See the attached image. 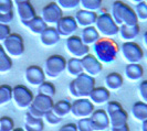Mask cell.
I'll use <instances>...</instances> for the list:
<instances>
[{
	"label": "cell",
	"instance_id": "12",
	"mask_svg": "<svg viewBox=\"0 0 147 131\" xmlns=\"http://www.w3.org/2000/svg\"><path fill=\"white\" fill-rule=\"evenodd\" d=\"M94 105L88 98H79L75 99L71 105V115L78 119L90 118L94 112Z\"/></svg>",
	"mask_w": 147,
	"mask_h": 131
},
{
	"label": "cell",
	"instance_id": "6",
	"mask_svg": "<svg viewBox=\"0 0 147 131\" xmlns=\"http://www.w3.org/2000/svg\"><path fill=\"white\" fill-rule=\"evenodd\" d=\"M53 105H54V102L52 97L38 94L34 96V99L31 106L28 108V112L36 118L43 119L44 115L53 109Z\"/></svg>",
	"mask_w": 147,
	"mask_h": 131
},
{
	"label": "cell",
	"instance_id": "39",
	"mask_svg": "<svg viewBox=\"0 0 147 131\" xmlns=\"http://www.w3.org/2000/svg\"><path fill=\"white\" fill-rule=\"evenodd\" d=\"M76 127H78V131H93L90 118L79 119L76 122Z\"/></svg>",
	"mask_w": 147,
	"mask_h": 131
},
{
	"label": "cell",
	"instance_id": "37",
	"mask_svg": "<svg viewBox=\"0 0 147 131\" xmlns=\"http://www.w3.org/2000/svg\"><path fill=\"white\" fill-rule=\"evenodd\" d=\"M57 3L62 10H73L80 6V0H57Z\"/></svg>",
	"mask_w": 147,
	"mask_h": 131
},
{
	"label": "cell",
	"instance_id": "19",
	"mask_svg": "<svg viewBox=\"0 0 147 131\" xmlns=\"http://www.w3.org/2000/svg\"><path fill=\"white\" fill-rule=\"evenodd\" d=\"M74 19L78 23V25L81 27L82 29H84L88 27H93L95 24V21L97 19V13L80 9L76 11V13L74 15Z\"/></svg>",
	"mask_w": 147,
	"mask_h": 131
},
{
	"label": "cell",
	"instance_id": "3",
	"mask_svg": "<svg viewBox=\"0 0 147 131\" xmlns=\"http://www.w3.org/2000/svg\"><path fill=\"white\" fill-rule=\"evenodd\" d=\"M93 52L95 56L102 64H111L113 63L118 54V46L111 39H100L93 45Z\"/></svg>",
	"mask_w": 147,
	"mask_h": 131
},
{
	"label": "cell",
	"instance_id": "16",
	"mask_svg": "<svg viewBox=\"0 0 147 131\" xmlns=\"http://www.w3.org/2000/svg\"><path fill=\"white\" fill-rule=\"evenodd\" d=\"M93 131H105L111 127L110 119L105 109H96L90 117Z\"/></svg>",
	"mask_w": 147,
	"mask_h": 131
},
{
	"label": "cell",
	"instance_id": "47",
	"mask_svg": "<svg viewBox=\"0 0 147 131\" xmlns=\"http://www.w3.org/2000/svg\"><path fill=\"white\" fill-rule=\"evenodd\" d=\"M142 131H147V120L146 121H143L142 122V128H140Z\"/></svg>",
	"mask_w": 147,
	"mask_h": 131
},
{
	"label": "cell",
	"instance_id": "30",
	"mask_svg": "<svg viewBox=\"0 0 147 131\" xmlns=\"http://www.w3.org/2000/svg\"><path fill=\"white\" fill-rule=\"evenodd\" d=\"M71 105H72V102H70L69 100H66V99H61L59 102H54L52 111H53L57 116H59L60 118L63 119V117H65V116H67L69 114H71Z\"/></svg>",
	"mask_w": 147,
	"mask_h": 131
},
{
	"label": "cell",
	"instance_id": "29",
	"mask_svg": "<svg viewBox=\"0 0 147 131\" xmlns=\"http://www.w3.org/2000/svg\"><path fill=\"white\" fill-rule=\"evenodd\" d=\"M65 71L70 76H73L74 78L78 77L79 75L83 74V66H82L81 58L71 57L66 61V68Z\"/></svg>",
	"mask_w": 147,
	"mask_h": 131
},
{
	"label": "cell",
	"instance_id": "38",
	"mask_svg": "<svg viewBox=\"0 0 147 131\" xmlns=\"http://www.w3.org/2000/svg\"><path fill=\"white\" fill-rule=\"evenodd\" d=\"M43 120L47 122V124H51V126H57V124H59L61 121H62V118H60L59 116H57L53 111H49V112H47L43 117Z\"/></svg>",
	"mask_w": 147,
	"mask_h": 131
},
{
	"label": "cell",
	"instance_id": "4",
	"mask_svg": "<svg viewBox=\"0 0 147 131\" xmlns=\"http://www.w3.org/2000/svg\"><path fill=\"white\" fill-rule=\"evenodd\" d=\"M94 27L100 33V35L105 39H111V37H115L119 32V27L114 21L110 12H102L101 15H97V19H96Z\"/></svg>",
	"mask_w": 147,
	"mask_h": 131
},
{
	"label": "cell",
	"instance_id": "43",
	"mask_svg": "<svg viewBox=\"0 0 147 131\" xmlns=\"http://www.w3.org/2000/svg\"><path fill=\"white\" fill-rule=\"evenodd\" d=\"M13 17H15L13 11L6 12V13H1V12H0V23H2V24H8V25H9V23L12 22V20H13Z\"/></svg>",
	"mask_w": 147,
	"mask_h": 131
},
{
	"label": "cell",
	"instance_id": "35",
	"mask_svg": "<svg viewBox=\"0 0 147 131\" xmlns=\"http://www.w3.org/2000/svg\"><path fill=\"white\" fill-rule=\"evenodd\" d=\"M134 11L138 21H147V3L145 1L136 5L134 8Z\"/></svg>",
	"mask_w": 147,
	"mask_h": 131
},
{
	"label": "cell",
	"instance_id": "32",
	"mask_svg": "<svg viewBox=\"0 0 147 131\" xmlns=\"http://www.w3.org/2000/svg\"><path fill=\"white\" fill-rule=\"evenodd\" d=\"M103 5V0H80V7L83 10L97 12Z\"/></svg>",
	"mask_w": 147,
	"mask_h": 131
},
{
	"label": "cell",
	"instance_id": "18",
	"mask_svg": "<svg viewBox=\"0 0 147 131\" xmlns=\"http://www.w3.org/2000/svg\"><path fill=\"white\" fill-rule=\"evenodd\" d=\"M16 8H17V15L19 17V20H20L22 25H24V27L34 17H37L36 9L30 1L18 3V5H16Z\"/></svg>",
	"mask_w": 147,
	"mask_h": 131
},
{
	"label": "cell",
	"instance_id": "13",
	"mask_svg": "<svg viewBox=\"0 0 147 131\" xmlns=\"http://www.w3.org/2000/svg\"><path fill=\"white\" fill-rule=\"evenodd\" d=\"M43 21L48 25H55L58 21L63 17V10L58 6L57 2H49L47 3L42 10H41V15H40Z\"/></svg>",
	"mask_w": 147,
	"mask_h": 131
},
{
	"label": "cell",
	"instance_id": "10",
	"mask_svg": "<svg viewBox=\"0 0 147 131\" xmlns=\"http://www.w3.org/2000/svg\"><path fill=\"white\" fill-rule=\"evenodd\" d=\"M64 47L67 54H70L72 57L75 58L84 57L90 53V47L83 43L81 37L76 34L66 37L65 42H64Z\"/></svg>",
	"mask_w": 147,
	"mask_h": 131
},
{
	"label": "cell",
	"instance_id": "44",
	"mask_svg": "<svg viewBox=\"0 0 147 131\" xmlns=\"http://www.w3.org/2000/svg\"><path fill=\"white\" fill-rule=\"evenodd\" d=\"M59 131H78V127H76V124L69 122V124H65L62 127H60Z\"/></svg>",
	"mask_w": 147,
	"mask_h": 131
},
{
	"label": "cell",
	"instance_id": "8",
	"mask_svg": "<svg viewBox=\"0 0 147 131\" xmlns=\"http://www.w3.org/2000/svg\"><path fill=\"white\" fill-rule=\"evenodd\" d=\"M34 99L31 89L24 85H16L12 87V102L19 109H28Z\"/></svg>",
	"mask_w": 147,
	"mask_h": 131
},
{
	"label": "cell",
	"instance_id": "23",
	"mask_svg": "<svg viewBox=\"0 0 147 131\" xmlns=\"http://www.w3.org/2000/svg\"><path fill=\"white\" fill-rule=\"evenodd\" d=\"M81 37L82 42L88 45V47L90 46H93L94 44L101 39V35L100 33L97 32V30L95 29V27H88V28H84L82 29L81 31V34L79 35Z\"/></svg>",
	"mask_w": 147,
	"mask_h": 131
},
{
	"label": "cell",
	"instance_id": "36",
	"mask_svg": "<svg viewBox=\"0 0 147 131\" xmlns=\"http://www.w3.org/2000/svg\"><path fill=\"white\" fill-rule=\"evenodd\" d=\"M15 129V121L8 116L0 117V131H12Z\"/></svg>",
	"mask_w": 147,
	"mask_h": 131
},
{
	"label": "cell",
	"instance_id": "1",
	"mask_svg": "<svg viewBox=\"0 0 147 131\" xmlns=\"http://www.w3.org/2000/svg\"><path fill=\"white\" fill-rule=\"evenodd\" d=\"M111 15L114 19V21L117 23L118 27L138 24V20L135 15L134 8L129 7L127 3L121 0H116L112 3Z\"/></svg>",
	"mask_w": 147,
	"mask_h": 131
},
{
	"label": "cell",
	"instance_id": "5",
	"mask_svg": "<svg viewBox=\"0 0 147 131\" xmlns=\"http://www.w3.org/2000/svg\"><path fill=\"white\" fill-rule=\"evenodd\" d=\"M66 59L62 55L53 54L45 59L43 66V71L45 77H49L50 80L58 78L61 74L65 72Z\"/></svg>",
	"mask_w": 147,
	"mask_h": 131
},
{
	"label": "cell",
	"instance_id": "41",
	"mask_svg": "<svg viewBox=\"0 0 147 131\" xmlns=\"http://www.w3.org/2000/svg\"><path fill=\"white\" fill-rule=\"evenodd\" d=\"M13 11V1L12 0H0V12L6 13Z\"/></svg>",
	"mask_w": 147,
	"mask_h": 131
},
{
	"label": "cell",
	"instance_id": "31",
	"mask_svg": "<svg viewBox=\"0 0 147 131\" xmlns=\"http://www.w3.org/2000/svg\"><path fill=\"white\" fill-rule=\"evenodd\" d=\"M12 68V58L8 55L0 44V74H6Z\"/></svg>",
	"mask_w": 147,
	"mask_h": 131
},
{
	"label": "cell",
	"instance_id": "40",
	"mask_svg": "<svg viewBox=\"0 0 147 131\" xmlns=\"http://www.w3.org/2000/svg\"><path fill=\"white\" fill-rule=\"evenodd\" d=\"M137 90H138V95L140 97V102L147 104V80L140 82Z\"/></svg>",
	"mask_w": 147,
	"mask_h": 131
},
{
	"label": "cell",
	"instance_id": "28",
	"mask_svg": "<svg viewBox=\"0 0 147 131\" xmlns=\"http://www.w3.org/2000/svg\"><path fill=\"white\" fill-rule=\"evenodd\" d=\"M26 27L28 28V30H29L32 34L39 35V37H40V35L43 33L44 30L47 29L49 25L43 21V19H42L41 17L37 15V17H34L31 21L28 22Z\"/></svg>",
	"mask_w": 147,
	"mask_h": 131
},
{
	"label": "cell",
	"instance_id": "45",
	"mask_svg": "<svg viewBox=\"0 0 147 131\" xmlns=\"http://www.w3.org/2000/svg\"><path fill=\"white\" fill-rule=\"evenodd\" d=\"M111 131H131L128 124L119 126V127H111Z\"/></svg>",
	"mask_w": 147,
	"mask_h": 131
},
{
	"label": "cell",
	"instance_id": "20",
	"mask_svg": "<svg viewBox=\"0 0 147 131\" xmlns=\"http://www.w3.org/2000/svg\"><path fill=\"white\" fill-rule=\"evenodd\" d=\"M60 39H61V37H60L59 32L55 29V27L49 25L43 31V33L40 35V42L45 47H51V46H54L59 43Z\"/></svg>",
	"mask_w": 147,
	"mask_h": 131
},
{
	"label": "cell",
	"instance_id": "24",
	"mask_svg": "<svg viewBox=\"0 0 147 131\" xmlns=\"http://www.w3.org/2000/svg\"><path fill=\"white\" fill-rule=\"evenodd\" d=\"M140 32V28L138 24L136 25H121L119 27V37L125 42H133L138 37Z\"/></svg>",
	"mask_w": 147,
	"mask_h": 131
},
{
	"label": "cell",
	"instance_id": "50",
	"mask_svg": "<svg viewBox=\"0 0 147 131\" xmlns=\"http://www.w3.org/2000/svg\"><path fill=\"white\" fill-rule=\"evenodd\" d=\"M12 131H24V129L23 128H15Z\"/></svg>",
	"mask_w": 147,
	"mask_h": 131
},
{
	"label": "cell",
	"instance_id": "26",
	"mask_svg": "<svg viewBox=\"0 0 147 131\" xmlns=\"http://www.w3.org/2000/svg\"><path fill=\"white\" fill-rule=\"evenodd\" d=\"M131 115L136 121H146L147 120V104L143 102H136L133 104L131 108Z\"/></svg>",
	"mask_w": 147,
	"mask_h": 131
},
{
	"label": "cell",
	"instance_id": "9",
	"mask_svg": "<svg viewBox=\"0 0 147 131\" xmlns=\"http://www.w3.org/2000/svg\"><path fill=\"white\" fill-rule=\"evenodd\" d=\"M5 51L10 57H20L24 53V41L19 33H11L2 42Z\"/></svg>",
	"mask_w": 147,
	"mask_h": 131
},
{
	"label": "cell",
	"instance_id": "25",
	"mask_svg": "<svg viewBox=\"0 0 147 131\" xmlns=\"http://www.w3.org/2000/svg\"><path fill=\"white\" fill-rule=\"evenodd\" d=\"M24 131H43L44 130V120L31 116L27 111L24 118Z\"/></svg>",
	"mask_w": 147,
	"mask_h": 131
},
{
	"label": "cell",
	"instance_id": "33",
	"mask_svg": "<svg viewBox=\"0 0 147 131\" xmlns=\"http://www.w3.org/2000/svg\"><path fill=\"white\" fill-rule=\"evenodd\" d=\"M12 100V87L9 85H0V106L7 105Z\"/></svg>",
	"mask_w": 147,
	"mask_h": 131
},
{
	"label": "cell",
	"instance_id": "17",
	"mask_svg": "<svg viewBox=\"0 0 147 131\" xmlns=\"http://www.w3.org/2000/svg\"><path fill=\"white\" fill-rule=\"evenodd\" d=\"M24 77L30 85L36 87H39L42 83L45 82V74L43 68L39 65L28 66L24 72Z\"/></svg>",
	"mask_w": 147,
	"mask_h": 131
},
{
	"label": "cell",
	"instance_id": "49",
	"mask_svg": "<svg viewBox=\"0 0 147 131\" xmlns=\"http://www.w3.org/2000/svg\"><path fill=\"white\" fill-rule=\"evenodd\" d=\"M13 3L18 5V3H21V2H27V1H30V0H12Z\"/></svg>",
	"mask_w": 147,
	"mask_h": 131
},
{
	"label": "cell",
	"instance_id": "2",
	"mask_svg": "<svg viewBox=\"0 0 147 131\" xmlns=\"http://www.w3.org/2000/svg\"><path fill=\"white\" fill-rule=\"evenodd\" d=\"M95 78L88 76V74H81L78 77L71 80L69 84L70 95L75 99L79 98H88L92 90L95 88Z\"/></svg>",
	"mask_w": 147,
	"mask_h": 131
},
{
	"label": "cell",
	"instance_id": "42",
	"mask_svg": "<svg viewBox=\"0 0 147 131\" xmlns=\"http://www.w3.org/2000/svg\"><path fill=\"white\" fill-rule=\"evenodd\" d=\"M11 34V30L8 24L0 23V42H3L9 35Z\"/></svg>",
	"mask_w": 147,
	"mask_h": 131
},
{
	"label": "cell",
	"instance_id": "21",
	"mask_svg": "<svg viewBox=\"0 0 147 131\" xmlns=\"http://www.w3.org/2000/svg\"><path fill=\"white\" fill-rule=\"evenodd\" d=\"M111 98V92L104 86H100V87H95L91 95L88 96V99L93 102V105H104L110 102Z\"/></svg>",
	"mask_w": 147,
	"mask_h": 131
},
{
	"label": "cell",
	"instance_id": "52",
	"mask_svg": "<svg viewBox=\"0 0 147 131\" xmlns=\"http://www.w3.org/2000/svg\"><path fill=\"white\" fill-rule=\"evenodd\" d=\"M145 2H146V3H147V0H145Z\"/></svg>",
	"mask_w": 147,
	"mask_h": 131
},
{
	"label": "cell",
	"instance_id": "7",
	"mask_svg": "<svg viewBox=\"0 0 147 131\" xmlns=\"http://www.w3.org/2000/svg\"><path fill=\"white\" fill-rule=\"evenodd\" d=\"M105 111L110 119L111 127H119L128 121V114L119 102L110 100L106 104Z\"/></svg>",
	"mask_w": 147,
	"mask_h": 131
},
{
	"label": "cell",
	"instance_id": "22",
	"mask_svg": "<svg viewBox=\"0 0 147 131\" xmlns=\"http://www.w3.org/2000/svg\"><path fill=\"white\" fill-rule=\"evenodd\" d=\"M104 84L105 86L110 92H115L121 89L123 84H124V80H123V76L117 72H112L109 73L105 78H104Z\"/></svg>",
	"mask_w": 147,
	"mask_h": 131
},
{
	"label": "cell",
	"instance_id": "46",
	"mask_svg": "<svg viewBox=\"0 0 147 131\" xmlns=\"http://www.w3.org/2000/svg\"><path fill=\"white\" fill-rule=\"evenodd\" d=\"M143 43H144V45H145V47H146L147 50V31L143 34Z\"/></svg>",
	"mask_w": 147,
	"mask_h": 131
},
{
	"label": "cell",
	"instance_id": "15",
	"mask_svg": "<svg viewBox=\"0 0 147 131\" xmlns=\"http://www.w3.org/2000/svg\"><path fill=\"white\" fill-rule=\"evenodd\" d=\"M82 66H83V73L88 74V76H92L95 78L96 76H98L103 71V64L93 55L90 54L85 55L84 57L81 58Z\"/></svg>",
	"mask_w": 147,
	"mask_h": 131
},
{
	"label": "cell",
	"instance_id": "11",
	"mask_svg": "<svg viewBox=\"0 0 147 131\" xmlns=\"http://www.w3.org/2000/svg\"><path fill=\"white\" fill-rule=\"evenodd\" d=\"M121 54L127 64H138L144 57V52L136 42H124L121 45Z\"/></svg>",
	"mask_w": 147,
	"mask_h": 131
},
{
	"label": "cell",
	"instance_id": "27",
	"mask_svg": "<svg viewBox=\"0 0 147 131\" xmlns=\"http://www.w3.org/2000/svg\"><path fill=\"white\" fill-rule=\"evenodd\" d=\"M124 74L127 80H132V82H137L140 80L143 75H144V70L142 65L138 64H127L124 70Z\"/></svg>",
	"mask_w": 147,
	"mask_h": 131
},
{
	"label": "cell",
	"instance_id": "51",
	"mask_svg": "<svg viewBox=\"0 0 147 131\" xmlns=\"http://www.w3.org/2000/svg\"><path fill=\"white\" fill-rule=\"evenodd\" d=\"M144 56H145V58H146V61H147V50H146V53L144 54Z\"/></svg>",
	"mask_w": 147,
	"mask_h": 131
},
{
	"label": "cell",
	"instance_id": "14",
	"mask_svg": "<svg viewBox=\"0 0 147 131\" xmlns=\"http://www.w3.org/2000/svg\"><path fill=\"white\" fill-rule=\"evenodd\" d=\"M55 29L59 32L60 37H69L75 34L79 30V25L72 15H63L55 24Z\"/></svg>",
	"mask_w": 147,
	"mask_h": 131
},
{
	"label": "cell",
	"instance_id": "34",
	"mask_svg": "<svg viewBox=\"0 0 147 131\" xmlns=\"http://www.w3.org/2000/svg\"><path fill=\"white\" fill-rule=\"evenodd\" d=\"M55 86L53 85V83H51L50 80H45L44 83H42L39 87H38V94L41 95H45V96H49V97H52L55 95Z\"/></svg>",
	"mask_w": 147,
	"mask_h": 131
},
{
	"label": "cell",
	"instance_id": "48",
	"mask_svg": "<svg viewBox=\"0 0 147 131\" xmlns=\"http://www.w3.org/2000/svg\"><path fill=\"white\" fill-rule=\"evenodd\" d=\"M128 1L132 2V3H134V5L136 6V5H138V3H140V2H144L145 0H128Z\"/></svg>",
	"mask_w": 147,
	"mask_h": 131
}]
</instances>
